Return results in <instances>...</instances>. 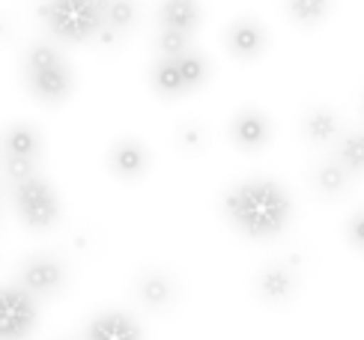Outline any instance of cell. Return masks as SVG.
Listing matches in <instances>:
<instances>
[{
    "mask_svg": "<svg viewBox=\"0 0 364 340\" xmlns=\"http://www.w3.org/2000/svg\"><path fill=\"white\" fill-rule=\"evenodd\" d=\"M224 212L239 233L248 239H272L290 224L293 203L278 182L272 179H248L233 185L224 194Z\"/></svg>",
    "mask_w": 364,
    "mask_h": 340,
    "instance_id": "obj_1",
    "label": "cell"
},
{
    "mask_svg": "<svg viewBox=\"0 0 364 340\" xmlns=\"http://www.w3.org/2000/svg\"><path fill=\"white\" fill-rule=\"evenodd\" d=\"M39 18L63 42H87L105 33L102 0H45Z\"/></svg>",
    "mask_w": 364,
    "mask_h": 340,
    "instance_id": "obj_2",
    "label": "cell"
},
{
    "mask_svg": "<svg viewBox=\"0 0 364 340\" xmlns=\"http://www.w3.org/2000/svg\"><path fill=\"white\" fill-rule=\"evenodd\" d=\"M24 78H27L30 92L45 105L66 102L72 92V84H75L66 60L60 57V51H54L51 45H33V48H30L27 63H24Z\"/></svg>",
    "mask_w": 364,
    "mask_h": 340,
    "instance_id": "obj_3",
    "label": "cell"
},
{
    "mask_svg": "<svg viewBox=\"0 0 364 340\" xmlns=\"http://www.w3.org/2000/svg\"><path fill=\"white\" fill-rule=\"evenodd\" d=\"M209 78V63L194 48L179 57H161L153 66V87L164 99H176L197 90Z\"/></svg>",
    "mask_w": 364,
    "mask_h": 340,
    "instance_id": "obj_4",
    "label": "cell"
},
{
    "mask_svg": "<svg viewBox=\"0 0 364 340\" xmlns=\"http://www.w3.org/2000/svg\"><path fill=\"white\" fill-rule=\"evenodd\" d=\"M12 203H15V209H18L21 221L27 227H33V230H48L60 218V200H57L54 188L39 174L15 182Z\"/></svg>",
    "mask_w": 364,
    "mask_h": 340,
    "instance_id": "obj_5",
    "label": "cell"
},
{
    "mask_svg": "<svg viewBox=\"0 0 364 340\" xmlns=\"http://www.w3.org/2000/svg\"><path fill=\"white\" fill-rule=\"evenodd\" d=\"M36 299L21 287H0V340H24L36 326Z\"/></svg>",
    "mask_w": 364,
    "mask_h": 340,
    "instance_id": "obj_6",
    "label": "cell"
},
{
    "mask_svg": "<svg viewBox=\"0 0 364 340\" xmlns=\"http://www.w3.org/2000/svg\"><path fill=\"white\" fill-rule=\"evenodd\" d=\"M63 277H66V269L57 257L36 254V257L24 260V266L18 272V287L30 299H48L63 287Z\"/></svg>",
    "mask_w": 364,
    "mask_h": 340,
    "instance_id": "obj_7",
    "label": "cell"
},
{
    "mask_svg": "<svg viewBox=\"0 0 364 340\" xmlns=\"http://www.w3.org/2000/svg\"><path fill=\"white\" fill-rule=\"evenodd\" d=\"M224 42H227V48H230L233 57H239V60H254V57H260V54L266 51L269 36H266V27H263L260 21H254V18H239V21H233L230 27H227Z\"/></svg>",
    "mask_w": 364,
    "mask_h": 340,
    "instance_id": "obj_8",
    "label": "cell"
},
{
    "mask_svg": "<svg viewBox=\"0 0 364 340\" xmlns=\"http://www.w3.org/2000/svg\"><path fill=\"white\" fill-rule=\"evenodd\" d=\"M108 167L119 179H141L149 170V149L141 141H134V137H123V141L111 147Z\"/></svg>",
    "mask_w": 364,
    "mask_h": 340,
    "instance_id": "obj_9",
    "label": "cell"
},
{
    "mask_svg": "<svg viewBox=\"0 0 364 340\" xmlns=\"http://www.w3.org/2000/svg\"><path fill=\"white\" fill-rule=\"evenodd\" d=\"M272 137V122L260 114L248 107V111H239L233 119H230V141L239 147V149H263Z\"/></svg>",
    "mask_w": 364,
    "mask_h": 340,
    "instance_id": "obj_10",
    "label": "cell"
},
{
    "mask_svg": "<svg viewBox=\"0 0 364 340\" xmlns=\"http://www.w3.org/2000/svg\"><path fill=\"white\" fill-rule=\"evenodd\" d=\"M84 340H144L141 326L123 311H105L87 326Z\"/></svg>",
    "mask_w": 364,
    "mask_h": 340,
    "instance_id": "obj_11",
    "label": "cell"
},
{
    "mask_svg": "<svg viewBox=\"0 0 364 340\" xmlns=\"http://www.w3.org/2000/svg\"><path fill=\"white\" fill-rule=\"evenodd\" d=\"M159 21H161V30L191 36L197 24H200V4L197 0H161Z\"/></svg>",
    "mask_w": 364,
    "mask_h": 340,
    "instance_id": "obj_12",
    "label": "cell"
},
{
    "mask_svg": "<svg viewBox=\"0 0 364 340\" xmlns=\"http://www.w3.org/2000/svg\"><path fill=\"white\" fill-rule=\"evenodd\" d=\"M296 292V275L284 262H269V266L257 275V296L266 302H287Z\"/></svg>",
    "mask_w": 364,
    "mask_h": 340,
    "instance_id": "obj_13",
    "label": "cell"
},
{
    "mask_svg": "<svg viewBox=\"0 0 364 340\" xmlns=\"http://www.w3.org/2000/svg\"><path fill=\"white\" fill-rule=\"evenodd\" d=\"M4 159H30V161H39L42 156V137L33 126L27 122H15L4 132Z\"/></svg>",
    "mask_w": 364,
    "mask_h": 340,
    "instance_id": "obj_14",
    "label": "cell"
},
{
    "mask_svg": "<svg viewBox=\"0 0 364 340\" xmlns=\"http://www.w3.org/2000/svg\"><path fill=\"white\" fill-rule=\"evenodd\" d=\"M138 299L153 311H164L176 299V284L164 272H146L138 281Z\"/></svg>",
    "mask_w": 364,
    "mask_h": 340,
    "instance_id": "obj_15",
    "label": "cell"
},
{
    "mask_svg": "<svg viewBox=\"0 0 364 340\" xmlns=\"http://www.w3.org/2000/svg\"><path fill=\"white\" fill-rule=\"evenodd\" d=\"M338 117L326 111V107H314V111L301 119V132H305V137L311 144H331L335 141V134H338Z\"/></svg>",
    "mask_w": 364,
    "mask_h": 340,
    "instance_id": "obj_16",
    "label": "cell"
},
{
    "mask_svg": "<svg viewBox=\"0 0 364 340\" xmlns=\"http://www.w3.org/2000/svg\"><path fill=\"white\" fill-rule=\"evenodd\" d=\"M102 18L108 33H123L138 18V4L134 0H102Z\"/></svg>",
    "mask_w": 364,
    "mask_h": 340,
    "instance_id": "obj_17",
    "label": "cell"
},
{
    "mask_svg": "<svg viewBox=\"0 0 364 340\" xmlns=\"http://www.w3.org/2000/svg\"><path fill=\"white\" fill-rule=\"evenodd\" d=\"M287 9H290L296 24H320L328 12V0H287Z\"/></svg>",
    "mask_w": 364,
    "mask_h": 340,
    "instance_id": "obj_18",
    "label": "cell"
},
{
    "mask_svg": "<svg viewBox=\"0 0 364 340\" xmlns=\"http://www.w3.org/2000/svg\"><path fill=\"white\" fill-rule=\"evenodd\" d=\"M350 182V174L338 164V161H326L316 167V188H320L323 194H338L343 191V185Z\"/></svg>",
    "mask_w": 364,
    "mask_h": 340,
    "instance_id": "obj_19",
    "label": "cell"
},
{
    "mask_svg": "<svg viewBox=\"0 0 364 340\" xmlns=\"http://www.w3.org/2000/svg\"><path fill=\"white\" fill-rule=\"evenodd\" d=\"M346 174H358L361 170V137L358 134H350L343 137V144L338 149V159H335Z\"/></svg>",
    "mask_w": 364,
    "mask_h": 340,
    "instance_id": "obj_20",
    "label": "cell"
},
{
    "mask_svg": "<svg viewBox=\"0 0 364 340\" xmlns=\"http://www.w3.org/2000/svg\"><path fill=\"white\" fill-rule=\"evenodd\" d=\"M186 51H191V36L173 33V30H161L159 33V54L161 57H179Z\"/></svg>",
    "mask_w": 364,
    "mask_h": 340,
    "instance_id": "obj_21",
    "label": "cell"
},
{
    "mask_svg": "<svg viewBox=\"0 0 364 340\" xmlns=\"http://www.w3.org/2000/svg\"><path fill=\"white\" fill-rule=\"evenodd\" d=\"M4 174L15 185V182H21V179L36 176L39 174V161H30V159H4Z\"/></svg>",
    "mask_w": 364,
    "mask_h": 340,
    "instance_id": "obj_22",
    "label": "cell"
},
{
    "mask_svg": "<svg viewBox=\"0 0 364 340\" xmlns=\"http://www.w3.org/2000/svg\"><path fill=\"white\" fill-rule=\"evenodd\" d=\"M353 245L361 248V215H353Z\"/></svg>",
    "mask_w": 364,
    "mask_h": 340,
    "instance_id": "obj_23",
    "label": "cell"
},
{
    "mask_svg": "<svg viewBox=\"0 0 364 340\" xmlns=\"http://www.w3.org/2000/svg\"><path fill=\"white\" fill-rule=\"evenodd\" d=\"M60 340H72V337H60Z\"/></svg>",
    "mask_w": 364,
    "mask_h": 340,
    "instance_id": "obj_24",
    "label": "cell"
}]
</instances>
